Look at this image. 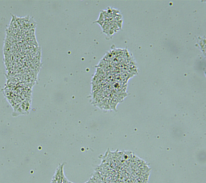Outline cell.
I'll return each instance as SVG.
<instances>
[{
	"mask_svg": "<svg viewBox=\"0 0 206 183\" xmlns=\"http://www.w3.org/2000/svg\"><path fill=\"white\" fill-rule=\"evenodd\" d=\"M204 74H205V75H206V70H205V72H204Z\"/></svg>",
	"mask_w": 206,
	"mask_h": 183,
	"instance_id": "3",
	"label": "cell"
},
{
	"mask_svg": "<svg viewBox=\"0 0 206 183\" xmlns=\"http://www.w3.org/2000/svg\"><path fill=\"white\" fill-rule=\"evenodd\" d=\"M119 14H120V11L119 10L111 8V7H108L107 10L101 11L100 15H99L98 20L97 21H95L94 23L95 24H100L101 27L104 23L114 20V19L117 16H119Z\"/></svg>",
	"mask_w": 206,
	"mask_h": 183,
	"instance_id": "1",
	"label": "cell"
},
{
	"mask_svg": "<svg viewBox=\"0 0 206 183\" xmlns=\"http://www.w3.org/2000/svg\"><path fill=\"white\" fill-rule=\"evenodd\" d=\"M64 165V163L61 164V165H60V166L56 169V173H55L54 176H53V177H52V179L53 180H55L56 183H62L64 178L65 177V176H64V169H63Z\"/></svg>",
	"mask_w": 206,
	"mask_h": 183,
	"instance_id": "2",
	"label": "cell"
}]
</instances>
